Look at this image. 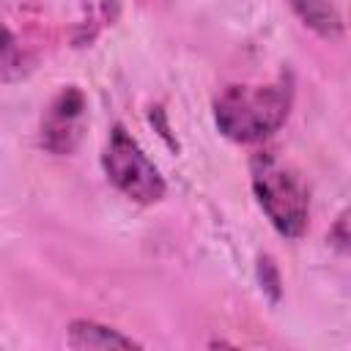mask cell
<instances>
[{
    "instance_id": "cell-1",
    "label": "cell",
    "mask_w": 351,
    "mask_h": 351,
    "mask_svg": "<svg viewBox=\"0 0 351 351\" xmlns=\"http://www.w3.org/2000/svg\"><path fill=\"white\" fill-rule=\"evenodd\" d=\"M293 88L285 77L266 85H225L214 99V123L233 143H261L291 115Z\"/></svg>"
},
{
    "instance_id": "cell-2",
    "label": "cell",
    "mask_w": 351,
    "mask_h": 351,
    "mask_svg": "<svg viewBox=\"0 0 351 351\" xmlns=\"http://www.w3.org/2000/svg\"><path fill=\"white\" fill-rule=\"evenodd\" d=\"M252 192L280 236L299 239L310 222V192L302 176L274 154L252 159Z\"/></svg>"
},
{
    "instance_id": "cell-3",
    "label": "cell",
    "mask_w": 351,
    "mask_h": 351,
    "mask_svg": "<svg viewBox=\"0 0 351 351\" xmlns=\"http://www.w3.org/2000/svg\"><path fill=\"white\" fill-rule=\"evenodd\" d=\"M101 165L112 186L123 192L129 200L151 206L165 197L167 186H165L159 167L145 156V151L137 145V140L123 126H112L104 154H101Z\"/></svg>"
},
{
    "instance_id": "cell-4",
    "label": "cell",
    "mask_w": 351,
    "mask_h": 351,
    "mask_svg": "<svg viewBox=\"0 0 351 351\" xmlns=\"http://www.w3.org/2000/svg\"><path fill=\"white\" fill-rule=\"evenodd\" d=\"M85 93L77 85L63 88L47 107L41 118V145L49 154H71L82 137L85 126Z\"/></svg>"
},
{
    "instance_id": "cell-5",
    "label": "cell",
    "mask_w": 351,
    "mask_h": 351,
    "mask_svg": "<svg viewBox=\"0 0 351 351\" xmlns=\"http://www.w3.org/2000/svg\"><path fill=\"white\" fill-rule=\"evenodd\" d=\"M69 348H80V351H110V348H140V343L107 324L90 321V318H77L69 324V335H66Z\"/></svg>"
},
{
    "instance_id": "cell-6",
    "label": "cell",
    "mask_w": 351,
    "mask_h": 351,
    "mask_svg": "<svg viewBox=\"0 0 351 351\" xmlns=\"http://www.w3.org/2000/svg\"><path fill=\"white\" fill-rule=\"evenodd\" d=\"M291 8L296 16L321 38L335 41L343 33V19L335 5V0H291Z\"/></svg>"
},
{
    "instance_id": "cell-7",
    "label": "cell",
    "mask_w": 351,
    "mask_h": 351,
    "mask_svg": "<svg viewBox=\"0 0 351 351\" xmlns=\"http://www.w3.org/2000/svg\"><path fill=\"white\" fill-rule=\"evenodd\" d=\"M326 241L340 255H351V206L337 214V219L332 222V228L326 233Z\"/></svg>"
}]
</instances>
